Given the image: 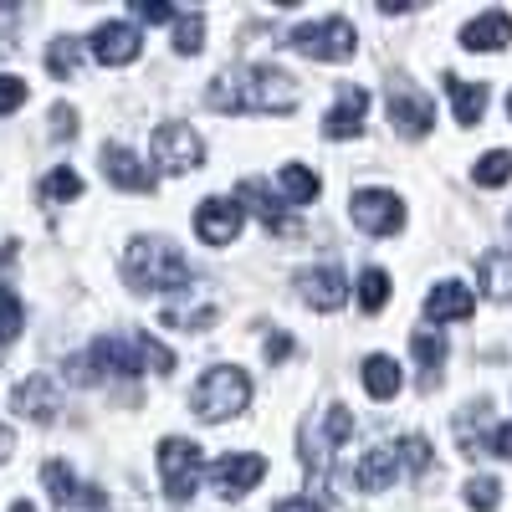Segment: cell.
Masks as SVG:
<instances>
[{
  "mask_svg": "<svg viewBox=\"0 0 512 512\" xmlns=\"http://www.w3.org/2000/svg\"><path fill=\"white\" fill-rule=\"evenodd\" d=\"M487 451H492V456H507V461H512V420H507V425H497V431H492Z\"/></svg>",
  "mask_w": 512,
  "mask_h": 512,
  "instance_id": "cell-38",
  "label": "cell"
},
{
  "mask_svg": "<svg viewBox=\"0 0 512 512\" xmlns=\"http://www.w3.org/2000/svg\"><path fill=\"white\" fill-rule=\"evenodd\" d=\"M507 41H512V16L507 11H487V16L461 26V47L466 52H502Z\"/></svg>",
  "mask_w": 512,
  "mask_h": 512,
  "instance_id": "cell-22",
  "label": "cell"
},
{
  "mask_svg": "<svg viewBox=\"0 0 512 512\" xmlns=\"http://www.w3.org/2000/svg\"><path fill=\"white\" fill-rule=\"evenodd\" d=\"M282 200L297 210V205H308V200H318V175L308 164H287L282 169Z\"/></svg>",
  "mask_w": 512,
  "mask_h": 512,
  "instance_id": "cell-27",
  "label": "cell"
},
{
  "mask_svg": "<svg viewBox=\"0 0 512 512\" xmlns=\"http://www.w3.org/2000/svg\"><path fill=\"white\" fill-rule=\"evenodd\" d=\"M11 512H36V507L31 502H11Z\"/></svg>",
  "mask_w": 512,
  "mask_h": 512,
  "instance_id": "cell-42",
  "label": "cell"
},
{
  "mask_svg": "<svg viewBox=\"0 0 512 512\" xmlns=\"http://www.w3.org/2000/svg\"><path fill=\"white\" fill-rule=\"evenodd\" d=\"M400 384H405V374H400V364H395L390 354H369V359H364V390H369L374 400H395Z\"/></svg>",
  "mask_w": 512,
  "mask_h": 512,
  "instance_id": "cell-24",
  "label": "cell"
},
{
  "mask_svg": "<svg viewBox=\"0 0 512 512\" xmlns=\"http://www.w3.org/2000/svg\"><path fill=\"white\" fill-rule=\"evenodd\" d=\"M410 349H415V359H420V369H425V390H431V384H436V369L446 364V338L431 333V328H415Z\"/></svg>",
  "mask_w": 512,
  "mask_h": 512,
  "instance_id": "cell-26",
  "label": "cell"
},
{
  "mask_svg": "<svg viewBox=\"0 0 512 512\" xmlns=\"http://www.w3.org/2000/svg\"><path fill=\"white\" fill-rule=\"evenodd\" d=\"M482 287L497 303H512V251H487L482 256Z\"/></svg>",
  "mask_w": 512,
  "mask_h": 512,
  "instance_id": "cell-25",
  "label": "cell"
},
{
  "mask_svg": "<svg viewBox=\"0 0 512 512\" xmlns=\"http://www.w3.org/2000/svg\"><path fill=\"white\" fill-rule=\"evenodd\" d=\"M446 93H451V108H456V123L461 128H477L482 123V113H487V82L446 77Z\"/></svg>",
  "mask_w": 512,
  "mask_h": 512,
  "instance_id": "cell-23",
  "label": "cell"
},
{
  "mask_svg": "<svg viewBox=\"0 0 512 512\" xmlns=\"http://www.w3.org/2000/svg\"><path fill=\"white\" fill-rule=\"evenodd\" d=\"M364 113H369V93L364 88H344L338 103L328 108V118H323V134L328 139H354L364 128Z\"/></svg>",
  "mask_w": 512,
  "mask_h": 512,
  "instance_id": "cell-21",
  "label": "cell"
},
{
  "mask_svg": "<svg viewBox=\"0 0 512 512\" xmlns=\"http://www.w3.org/2000/svg\"><path fill=\"white\" fill-rule=\"evenodd\" d=\"M297 297H303L313 313H333V308H344L349 282L338 267H308V272H297Z\"/></svg>",
  "mask_w": 512,
  "mask_h": 512,
  "instance_id": "cell-15",
  "label": "cell"
},
{
  "mask_svg": "<svg viewBox=\"0 0 512 512\" xmlns=\"http://www.w3.org/2000/svg\"><path fill=\"white\" fill-rule=\"evenodd\" d=\"M241 200H246L241 210H251V216L262 221L272 236H297V231H303V216H297L282 195H272L267 180H241Z\"/></svg>",
  "mask_w": 512,
  "mask_h": 512,
  "instance_id": "cell-11",
  "label": "cell"
},
{
  "mask_svg": "<svg viewBox=\"0 0 512 512\" xmlns=\"http://www.w3.org/2000/svg\"><path fill=\"white\" fill-rule=\"evenodd\" d=\"M169 41H175L180 57H195V52L205 47V16H200V11H180L175 26H169Z\"/></svg>",
  "mask_w": 512,
  "mask_h": 512,
  "instance_id": "cell-28",
  "label": "cell"
},
{
  "mask_svg": "<svg viewBox=\"0 0 512 512\" xmlns=\"http://www.w3.org/2000/svg\"><path fill=\"white\" fill-rule=\"evenodd\" d=\"M41 195H47V200H77L82 195V175L62 164V169H52V175L41 180Z\"/></svg>",
  "mask_w": 512,
  "mask_h": 512,
  "instance_id": "cell-32",
  "label": "cell"
},
{
  "mask_svg": "<svg viewBox=\"0 0 512 512\" xmlns=\"http://www.w3.org/2000/svg\"><path fill=\"white\" fill-rule=\"evenodd\" d=\"M52 123H57V139H72L77 134V108L72 103H57L52 108Z\"/></svg>",
  "mask_w": 512,
  "mask_h": 512,
  "instance_id": "cell-37",
  "label": "cell"
},
{
  "mask_svg": "<svg viewBox=\"0 0 512 512\" xmlns=\"http://www.w3.org/2000/svg\"><path fill=\"white\" fill-rule=\"evenodd\" d=\"M21 103H26V82H21L16 72H11V77L0 72V118H6V113H16Z\"/></svg>",
  "mask_w": 512,
  "mask_h": 512,
  "instance_id": "cell-35",
  "label": "cell"
},
{
  "mask_svg": "<svg viewBox=\"0 0 512 512\" xmlns=\"http://www.w3.org/2000/svg\"><path fill=\"white\" fill-rule=\"evenodd\" d=\"M144 344L139 333L134 338H118V333H103L88 344V354L67 359V379L77 384H103V379H139L144 374Z\"/></svg>",
  "mask_w": 512,
  "mask_h": 512,
  "instance_id": "cell-3",
  "label": "cell"
},
{
  "mask_svg": "<svg viewBox=\"0 0 512 512\" xmlns=\"http://www.w3.org/2000/svg\"><path fill=\"white\" fill-rule=\"evenodd\" d=\"M134 16L139 21H169V26H175V6H164V0H139V6H134Z\"/></svg>",
  "mask_w": 512,
  "mask_h": 512,
  "instance_id": "cell-36",
  "label": "cell"
},
{
  "mask_svg": "<svg viewBox=\"0 0 512 512\" xmlns=\"http://www.w3.org/2000/svg\"><path fill=\"white\" fill-rule=\"evenodd\" d=\"M472 180H477L482 190H497V185H507V180H512V154H507V149H492V154H482V159H477V169H472Z\"/></svg>",
  "mask_w": 512,
  "mask_h": 512,
  "instance_id": "cell-29",
  "label": "cell"
},
{
  "mask_svg": "<svg viewBox=\"0 0 512 512\" xmlns=\"http://www.w3.org/2000/svg\"><path fill=\"white\" fill-rule=\"evenodd\" d=\"M200 472H205V461H200V446L195 441H185V436L159 441V477H164V492L175 497V502H190L195 497Z\"/></svg>",
  "mask_w": 512,
  "mask_h": 512,
  "instance_id": "cell-7",
  "label": "cell"
},
{
  "mask_svg": "<svg viewBox=\"0 0 512 512\" xmlns=\"http://www.w3.org/2000/svg\"><path fill=\"white\" fill-rule=\"evenodd\" d=\"M154 164L164 175H190L205 164V144L190 123H159L154 128Z\"/></svg>",
  "mask_w": 512,
  "mask_h": 512,
  "instance_id": "cell-8",
  "label": "cell"
},
{
  "mask_svg": "<svg viewBox=\"0 0 512 512\" xmlns=\"http://www.w3.org/2000/svg\"><path fill=\"white\" fill-rule=\"evenodd\" d=\"M241 221H246V210H241L236 200H216V195H210V200L195 210V236H200L205 246H231V241L241 236Z\"/></svg>",
  "mask_w": 512,
  "mask_h": 512,
  "instance_id": "cell-13",
  "label": "cell"
},
{
  "mask_svg": "<svg viewBox=\"0 0 512 512\" xmlns=\"http://www.w3.org/2000/svg\"><path fill=\"white\" fill-rule=\"evenodd\" d=\"M262 477H267V461L251 456V451H226V456H216V466H210V482H216V492L231 497V502L246 497Z\"/></svg>",
  "mask_w": 512,
  "mask_h": 512,
  "instance_id": "cell-12",
  "label": "cell"
},
{
  "mask_svg": "<svg viewBox=\"0 0 512 512\" xmlns=\"http://www.w3.org/2000/svg\"><path fill=\"white\" fill-rule=\"evenodd\" d=\"M507 113H512V93H507Z\"/></svg>",
  "mask_w": 512,
  "mask_h": 512,
  "instance_id": "cell-43",
  "label": "cell"
},
{
  "mask_svg": "<svg viewBox=\"0 0 512 512\" xmlns=\"http://www.w3.org/2000/svg\"><path fill=\"white\" fill-rule=\"evenodd\" d=\"M93 57L103 67H128V62L139 57V31L128 26V21H103L93 31Z\"/></svg>",
  "mask_w": 512,
  "mask_h": 512,
  "instance_id": "cell-19",
  "label": "cell"
},
{
  "mask_svg": "<svg viewBox=\"0 0 512 512\" xmlns=\"http://www.w3.org/2000/svg\"><path fill=\"white\" fill-rule=\"evenodd\" d=\"M466 502H472L477 512H492V507L502 502V482H492V477H472V482H466Z\"/></svg>",
  "mask_w": 512,
  "mask_h": 512,
  "instance_id": "cell-34",
  "label": "cell"
},
{
  "mask_svg": "<svg viewBox=\"0 0 512 512\" xmlns=\"http://www.w3.org/2000/svg\"><path fill=\"white\" fill-rule=\"evenodd\" d=\"M123 282L134 292H185L190 287V262L175 241L164 236H139L123 256Z\"/></svg>",
  "mask_w": 512,
  "mask_h": 512,
  "instance_id": "cell-2",
  "label": "cell"
},
{
  "mask_svg": "<svg viewBox=\"0 0 512 512\" xmlns=\"http://www.w3.org/2000/svg\"><path fill=\"white\" fill-rule=\"evenodd\" d=\"M272 512H323V502H313V497H287V502H277Z\"/></svg>",
  "mask_w": 512,
  "mask_h": 512,
  "instance_id": "cell-40",
  "label": "cell"
},
{
  "mask_svg": "<svg viewBox=\"0 0 512 512\" xmlns=\"http://www.w3.org/2000/svg\"><path fill=\"white\" fill-rule=\"evenodd\" d=\"M11 451H16V436H11V431H6V425H0V461H6V456H11Z\"/></svg>",
  "mask_w": 512,
  "mask_h": 512,
  "instance_id": "cell-41",
  "label": "cell"
},
{
  "mask_svg": "<svg viewBox=\"0 0 512 512\" xmlns=\"http://www.w3.org/2000/svg\"><path fill=\"white\" fill-rule=\"evenodd\" d=\"M425 466H431V441H425V436H400V441H384V446L364 451V461H359L354 477H359L364 492H384L400 472L420 477Z\"/></svg>",
  "mask_w": 512,
  "mask_h": 512,
  "instance_id": "cell-4",
  "label": "cell"
},
{
  "mask_svg": "<svg viewBox=\"0 0 512 512\" xmlns=\"http://www.w3.org/2000/svg\"><path fill=\"white\" fill-rule=\"evenodd\" d=\"M77 57H82V41H77V36H57L52 47H47V72H52V77H72Z\"/></svg>",
  "mask_w": 512,
  "mask_h": 512,
  "instance_id": "cell-31",
  "label": "cell"
},
{
  "mask_svg": "<svg viewBox=\"0 0 512 512\" xmlns=\"http://www.w3.org/2000/svg\"><path fill=\"white\" fill-rule=\"evenodd\" d=\"M21 338V303H16V292L0 282V344H16Z\"/></svg>",
  "mask_w": 512,
  "mask_h": 512,
  "instance_id": "cell-33",
  "label": "cell"
},
{
  "mask_svg": "<svg viewBox=\"0 0 512 512\" xmlns=\"http://www.w3.org/2000/svg\"><path fill=\"white\" fill-rule=\"evenodd\" d=\"M287 354H292V338H287V333H272V338H267V359H272V364H282Z\"/></svg>",
  "mask_w": 512,
  "mask_h": 512,
  "instance_id": "cell-39",
  "label": "cell"
},
{
  "mask_svg": "<svg viewBox=\"0 0 512 512\" xmlns=\"http://www.w3.org/2000/svg\"><path fill=\"white\" fill-rule=\"evenodd\" d=\"M472 313H477V297H472V287H461V282H436L431 297H425V318L431 323H461Z\"/></svg>",
  "mask_w": 512,
  "mask_h": 512,
  "instance_id": "cell-20",
  "label": "cell"
},
{
  "mask_svg": "<svg viewBox=\"0 0 512 512\" xmlns=\"http://www.w3.org/2000/svg\"><path fill=\"white\" fill-rule=\"evenodd\" d=\"M103 175H108L118 190H134V195H149V190H154V169H144L139 154L123 149V144H103Z\"/></svg>",
  "mask_w": 512,
  "mask_h": 512,
  "instance_id": "cell-18",
  "label": "cell"
},
{
  "mask_svg": "<svg viewBox=\"0 0 512 512\" xmlns=\"http://www.w3.org/2000/svg\"><path fill=\"white\" fill-rule=\"evenodd\" d=\"M210 108L216 113H272V118H287L303 93H297V82L272 67V62H241V67H226L221 77H210Z\"/></svg>",
  "mask_w": 512,
  "mask_h": 512,
  "instance_id": "cell-1",
  "label": "cell"
},
{
  "mask_svg": "<svg viewBox=\"0 0 512 512\" xmlns=\"http://www.w3.org/2000/svg\"><path fill=\"white\" fill-rule=\"evenodd\" d=\"M384 303H390V272L364 267V277H359V308L364 313H379Z\"/></svg>",
  "mask_w": 512,
  "mask_h": 512,
  "instance_id": "cell-30",
  "label": "cell"
},
{
  "mask_svg": "<svg viewBox=\"0 0 512 512\" xmlns=\"http://www.w3.org/2000/svg\"><path fill=\"white\" fill-rule=\"evenodd\" d=\"M41 482H47V492H52L57 507H82V512H103V507H108V497H103L98 487H82V482L72 477L67 461H47V466H41Z\"/></svg>",
  "mask_w": 512,
  "mask_h": 512,
  "instance_id": "cell-14",
  "label": "cell"
},
{
  "mask_svg": "<svg viewBox=\"0 0 512 512\" xmlns=\"http://www.w3.org/2000/svg\"><path fill=\"white\" fill-rule=\"evenodd\" d=\"M287 47L303 52L313 62H349L359 52V36H354V21L344 16H328V21H303L287 31Z\"/></svg>",
  "mask_w": 512,
  "mask_h": 512,
  "instance_id": "cell-6",
  "label": "cell"
},
{
  "mask_svg": "<svg viewBox=\"0 0 512 512\" xmlns=\"http://www.w3.org/2000/svg\"><path fill=\"white\" fill-rule=\"evenodd\" d=\"M390 123L405 139H425L431 123H436V103L425 93H415V88H390Z\"/></svg>",
  "mask_w": 512,
  "mask_h": 512,
  "instance_id": "cell-16",
  "label": "cell"
},
{
  "mask_svg": "<svg viewBox=\"0 0 512 512\" xmlns=\"http://www.w3.org/2000/svg\"><path fill=\"white\" fill-rule=\"evenodd\" d=\"M190 405H195L200 420H236V415L251 405V379H246V369H236V364L205 369L200 384H195V395H190Z\"/></svg>",
  "mask_w": 512,
  "mask_h": 512,
  "instance_id": "cell-5",
  "label": "cell"
},
{
  "mask_svg": "<svg viewBox=\"0 0 512 512\" xmlns=\"http://www.w3.org/2000/svg\"><path fill=\"white\" fill-rule=\"evenodd\" d=\"M57 405H62V395H57L52 374H31L11 390V410L26 420H57Z\"/></svg>",
  "mask_w": 512,
  "mask_h": 512,
  "instance_id": "cell-17",
  "label": "cell"
},
{
  "mask_svg": "<svg viewBox=\"0 0 512 512\" xmlns=\"http://www.w3.org/2000/svg\"><path fill=\"white\" fill-rule=\"evenodd\" d=\"M349 216H354V226L369 231V236H395V231L405 226V200H400L395 190L364 185V190H354V200H349Z\"/></svg>",
  "mask_w": 512,
  "mask_h": 512,
  "instance_id": "cell-9",
  "label": "cell"
},
{
  "mask_svg": "<svg viewBox=\"0 0 512 512\" xmlns=\"http://www.w3.org/2000/svg\"><path fill=\"white\" fill-rule=\"evenodd\" d=\"M349 436H354V415H349V405H328V410H323V436L313 431V425H303V461L313 466V477L328 472V456L344 446Z\"/></svg>",
  "mask_w": 512,
  "mask_h": 512,
  "instance_id": "cell-10",
  "label": "cell"
}]
</instances>
